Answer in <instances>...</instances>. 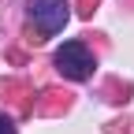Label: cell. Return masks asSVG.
Wrapping results in <instances>:
<instances>
[{
	"label": "cell",
	"instance_id": "cell-1",
	"mask_svg": "<svg viewBox=\"0 0 134 134\" xmlns=\"http://www.w3.org/2000/svg\"><path fill=\"white\" fill-rule=\"evenodd\" d=\"M26 15H30L34 30H37V41H45V37H56L67 26L71 4L67 0H26Z\"/></svg>",
	"mask_w": 134,
	"mask_h": 134
},
{
	"label": "cell",
	"instance_id": "cell-2",
	"mask_svg": "<svg viewBox=\"0 0 134 134\" xmlns=\"http://www.w3.org/2000/svg\"><path fill=\"white\" fill-rule=\"evenodd\" d=\"M93 67H97V60H93V52L86 48V41H63L56 48V71L63 78L86 82V78H93Z\"/></svg>",
	"mask_w": 134,
	"mask_h": 134
},
{
	"label": "cell",
	"instance_id": "cell-3",
	"mask_svg": "<svg viewBox=\"0 0 134 134\" xmlns=\"http://www.w3.org/2000/svg\"><path fill=\"white\" fill-rule=\"evenodd\" d=\"M0 134H15V123L8 119V115H4V112H0Z\"/></svg>",
	"mask_w": 134,
	"mask_h": 134
}]
</instances>
